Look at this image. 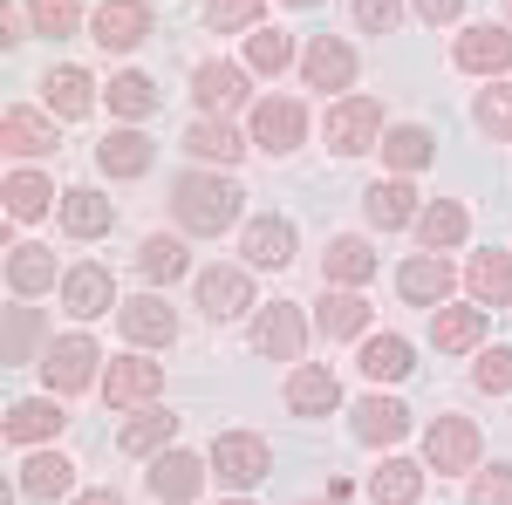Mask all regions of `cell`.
Returning <instances> with one entry per match:
<instances>
[{"mask_svg": "<svg viewBox=\"0 0 512 505\" xmlns=\"http://www.w3.org/2000/svg\"><path fill=\"white\" fill-rule=\"evenodd\" d=\"M171 212H178V226L185 233H226L239 219V185L233 178H212V171H185L178 185H171Z\"/></svg>", "mask_w": 512, "mask_h": 505, "instance_id": "cell-1", "label": "cell"}, {"mask_svg": "<svg viewBox=\"0 0 512 505\" xmlns=\"http://www.w3.org/2000/svg\"><path fill=\"white\" fill-rule=\"evenodd\" d=\"M246 342H253V355H267V362H301V349H308V314L294 308V301H267V308L253 314Z\"/></svg>", "mask_w": 512, "mask_h": 505, "instance_id": "cell-2", "label": "cell"}, {"mask_svg": "<svg viewBox=\"0 0 512 505\" xmlns=\"http://www.w3.org/2000/svg\"><path fill=\"white\" fill-rule=\"evenodd\" d=\"M246 137H253L260 151H274V157L301 151V144H308V110H301L294 96H260L253 117H246Z\"/></svg>", "mask_w": 512, "mask_h": 505, "instance_id": "cell-3", "label": "cell"}, {"mask_svg": "<svg viewBox=\"0 0 512 505\" xmlns=\"http://www.w3.org/2000/svg\"><path fill=\"white\" fill-rule=\"evenodd\" d=\"M328 144L342 157H362V151H383V103L376 96H342L335 110H328Z\"/></svg>", "mask_w": 512, "mask_h": 505, "instance_id": "cell-4", "label": "cell"}, {"mask_svg": "<svg viewBox=\"0 0 512 505\" xmlns=\"http://www.w3.org/2000/svg\"><path fill=\"white\" fill-rule=\"evenodd\" d=\"M267 465H274V451H267L253 430H226V437L212 444V478H219V485H233V492L260 485V478H267Z\"/></svg>", "mask_w": 512, "mask_h": 505, "instance_id": "cell-5", "label": "cell"}, {"mask_svg": "<svg viewBox=\"0 0 512 505\" xmlns=\"http://www.w3.org/2000/svg\"><path fill=\"white\" fill-rule=\"evenodd\" d=\"M158 389H164V369L137 349V355H117V362H110L103 403H110V410H144V403H158Z\"/></svg>", "mask_w": 512, "mask_h": 505, "instance_id": "cell-6", "label": "cell"}, {"mask_svg": "<svg viewBox=\"0 0 512 505\" xmlns=\"http://www.w3.org/2000/svg\"><path fill=\"white\" fill-rule=\"evenodd\" d=\"M424 465L431 471H478V424L472 417H437L424 430Z\"/></svg>", "mask_w": 512, "mask_h": 505, "instance_id": "cell-7", "label": "cell"}, {"mask_svg": "<svg viewBox=\"0 0 512 505\" xmlns=\"http://www.w3.org/2000/svg\"><path fill=\"white\" fill-rule=\"evenodd\" d=\"M192 96H198V117H233V110H246V69L239 62H198Z\"/></svg>", "mask_w": 512, "mask_h": 505, "instance_id": "cell-8", "label": "cell"}, {"mask_svg": "<svg viewBox=\"0 0 512 505\" xmlns=\"http://www.w3.org/2000/svg\"><path fill=\"white\" fill-rule=\"evenodd\" d=\"M62 308L76 314V321H96V314L123 308V301H117V280H110V267H96V260L69 267V273H62Z\"/></svg>", "mask_w": 512, "mask_h": 505, "instance_id": "cell-9", "label": "cell"}, {"mask_svg": "<svg viewBox=\"0 0 512 505\" xmlns=\"http://www.w3.org/2000/svg\"><path fill=\"white\" fill-rule=\"evenodd\" d=\"M355 76H362V62H355L349 41H335V35L308 41V55H301V82L308 89H355Z\"/></svg>", "mask_w": 512, "mask_h": 505, "instance_id": "cell-10", "label": "cell"}, {"mask_svg": "<svg viewBox=\"0 0 512 505\" xmlns=\"http://www.w3.org/2000/svg\"><path fill=\"white\" fill-rule=\"evenodd\" d=\"M117 321H123V335H130V349H164L171 335H178V314H171V301L164 294H137V301H123L117 308Z\"/></svg>", "mask_w": 512, "mask_h": 505, "instance_id": "cell-11", "label": "cell"}, {"mask_svg": "<svg viewBox=\"0 0 512 505\" xmlns=\"http://www.w3.org/2000/svg\"><path fill=\"white\" fill-rule=\"evenodd\" d=\"M192 294H198V308L212 314V321H233V314L253 308V280L239 267H205L192 273Z\"/></svg>", "mask_w": 512, "mask_h": 505, "instance_id": "cell-12", "label": "cell"}, {"mask_svg": "<svg viewBox=\"0 0 512 505\" xmlns=\"http://www.w3.org/2000/svg\"><path fill=\"white\" fill-rule=\"evenodd\" d=\"M96 362H103V355H96V342H89V335H62V342H48L41 376H48V389H62V396H69V389H89V383H96Z\"/></svg>", "mask_w": 512, "mask_h": 505, "instance_id": "cell-13", "label": "cell"}, {"mask_svg": "<svg viewBox=\"0 0 512 505\" xmlns=\"http://www.w3.org/2000/svg\"><path fill=\"white\" fill-rule=\"evenodd\" d=\"M451 287H458V273H451V260H437V253H417V260H403V273H396V294L410 308H444Z\"/></svg>", "mask_w": 512, "mask_h": 505, "instance_id": "cell-14", "label": "cell"}, {"mask_svg": "<svg viewBox=\"0 0 512 505\" xmlns=\"http://www.w3.org/2000/svg\"><path fill=\"white\" fill-rule=\"evenodd\" d=\"M55 144H62L55 117H41V110H28V103H14V110L0 117V151L7 157H48Z\"/></svg>", "mask_w": 512, "mask_h": 505, "instance_id": "cell-15", "label": "cell"}, {"mask_svg": "<svg viewBox=\"0 0 512 505\" xmlns=\"http://www.w3.org/2000/svg\"><path fill=\"white\" fill-rule=\"evenodd\" d=\"M451 62L465 76H506L512 69V28H465L458 48H451Z\"/></svg>", "mask_w": 512, "mask_h": 505, "instance_id": "cell-16", "label": "cell"}, {"mask_svg": "<svg viewBox=\"0 0 512 505\" xmlns=\"http://www.w3.org/2000/svg\"><path fill=\"white\" fill-rule=\"evenodd\" d=\"M239 253H246V267H260V273L294 267V226L274 219V212H260V219L246 226V239H239Z\"/></svg>", "mask_w": 512, "mask_h": 505, "instance_id": "cell-17", "label": "cell"}, {"mask_svg": "<svg viewBox=\"0 0 512 505\" xmlns=\"http://www.w3.org/2000/svg\"><path fill=\"white\" fill-rule=\"evenodd\" d=\"M144 35H151V7H144V0H103V7H96V41H103L110 55L137 48Z\"/></svg>", "mask_w": 512, "mask_h": 505, "instance_id": "cell-18", "label": "cell"}, {"mask_svg": "<svg viewBox=\"0 0 512 505\" xmlns=\"http://www.w3.org/2000/svg\"><path fill=\"white\" fill-rule=\"evenodd\" d=\"M362 212H369L376 233L417 226V192H410V178H383V185H369V192H362Z\"/></svg>", "mask_w": 512, "mask_h": 505, "instance_id": "cell-19", "label": "cell"}, {"mask_svg": "<svg viewBox=\"0 0 512 505\" xmlns=\"http://www.w3.org/2000/svg\"><path fill=\"white\" fill-rule=\"evenodd\" d=\"M315 328L321 335H335V342H349L369 328V294L362 287H335V294H321L315 301Z\"/></svg>", "mask_w": 512, "mask_h": 505, "instance_id": "cell-20", "label": "cell"}, {"mask_svg": "<svg viewBox=\"0 0 512 505\" xmlns=\"http://www.w3.org/2000/svg\"><path fill=\"white\" fill-rule=\"evenodd\" d=\"M151 151H158V144L123 123V130H110V137L96 144V164H103L110 178H144V171H151Z\"/></svg>", "mask_w": 512, "mask_h": 505, "instance_id": "cell-21", "label": "cell"}, {"mask_svg": "<svg viewBox=\"0 0 512 505\" xmlns=\"http://www.w3.org/2000/svg\"><path fill=\"white\" fill-rule=\"evenodd\" d=\"M355 369H362L369 383H403V376L417 369V349H410L403 335H369L362 355H355Z\"/></svg>", "mask_w": 512, "mask_h": 505, "instance_id": "cell-22", "label": "cell"}, {"mask_svg": "<svg viewBox=\"0 0 512 505\" xmlns=\"http://www.w3.org/2000/svg\"><path fill=\"white\" fill-rule=\"evenodd\" d=\"M178 437V417L171 410H158V403H144L137 417H123V430H117V451H130V458H151V451H164Z\"/></svg>", "mask_w": 512, "mask_h": 505, "instance_id": "cell-23", "label": "cell"}, {"mask_svg": "<svg viewBox=\"0 0 512 505\" xmlns=\"http://www.w3.org/2000/svg\"><path fill=\"white\" fill-rule=\"evenodd\" d=\"M151 492L158 499H198L205 492V458H192V451H164L158 465H151Z\"/></svg>", "mask_w": 512, "mask_h": 505, "instance_id": "cell-24", "label": "cell"}, {"mask_svg": "<svg viewBox=\"0 0 512 505\" xmlns=\"http://www.w3.org/2000/svg\"><path fill=\"white\" fill-rule=\"evenodd\" d=\"M41 96H48V110H55V117H89V110H96V76L62 62V69H48Z\"/></svg>", "mask_w": 512, "mask_h": 505, "instance_id": "cell-25", "label": "cell"}, {"mask_svg": "<svg viewBox=\"0 0 512 505\" xmlns=\"http://www.w3.org/2000/svg\"><path fill=\"white\" fill-rule=\"evenodd\" d=\"M185 151H192L198 164H239V157H246V137H239L226 117H198L192 130H185Z\"/></svg>", "mask_w": 512, "mask_h": 505, "instance_id": "cell-26", "label": "cell"}, {"mask_svg": "<svg viewBox=\"0 0 512 505\" xmlns=\"http://www.w3.org/2000/svg\"><path fill=\"white\" fill-rule=\"evenodd\" d=\"M62 424H69L62 403H48V396H21V403L7 410V444H48Z\"/></svg>", "mask_w": 512, "mask_h": 505, "instance_id": "cell-27", "label": "cell"}, {"mask_svg": "<svg viewBox=\"0 0 512 505\" xmlns=\"http://www.w3.org/2000/svg\"><path fill=\"white\" fill-rule=\"evenodd\" d=\"M417 233H424V253H451V246H465L472 219H465V205H458V198H437V205L417 212Z\"/></svg>", "mask_w": 512, "mask_h": 505, "instance_id": "cell-28", "label": "cell"}, {"mask_svg": "<svg viewBox=\"0 0 512 505\" xmlns=\"http://www.w3.org/2000/svg\"><path fill=\"white\" fill-rule=\"evenodd\" d=\"M465 287L478 308H512V253H478L465 267Z\"/></svg>", "mask_w": 512, "mask_h": 505, "instance_id": "cell-29", "label": "cell"}, {"mask_svg": "<svg viewBox=\"0 0 512 505\" xmlns=\"http://www.w3.org/2000/svg\"><path fill=\"white\" fill-rule=\"evenodd\" d=\"M485 314L492 308H437V321H431V342L444 355H465V349H478V342H485Z\"/></svg>", "mask_w": 512, "mask_h": 505, "instance_id": "cell-30", "label": "cell"}, {"mask_svg": "<svg viewBox=\"0 0 512 505\" xmlns=\"http://www.w3.org/2000/svg\"><path fill=\"white\" fill-rule=\"evenodd\" d=\"M335 403H342V383H335L328 369H294V376H287V410H294V417H328Z\"/></svg>", "mask_w": 512, "mask_h": 505, "instance_id": "cell-31", "label": "cell"}, {"mask_svg": "<svg viewBox=\"0 0 512 505\" xmlns=\"http://www.w3.org/2000/svg\"><path fill=\"white\" fill-rule=\"evenodd\" d=\"M403 430H410V410H403L396 396H362V403H355V437H362V444H396Z\"/></svg>", "mask_w": 512, "mask_h": 505, "instance_id": "cell-32", "label": "cell"}, {"mask_svg": "<svg viewBox=\"0 0 512 505\" xmlns=\"http://www.w3.org/2000/svg\"><path fill=\"white\" fill-rule=\"evenodd\" d=\"M383 157H390L396 178H410V171H424L437 157V137L424 130V123H396V130H383Z\"/></svg>", "mask_w": 512, "mask_h": 505, "instance_id": "cell-33", "label": "cell"}, {"mask_svg": "<svg viewBox=\"0 0 512 505\" xmlns=\"http://www.w3.org/2000/svg\"><path fill=\"white\" fill-rule=\"evenodd\" d=\"M321 267H328V280L335 287H369V273H376V253H369V239H328V253H321Z\"/></svg>", "mask_w": 512, "mask_h": 505, "instance_id": "cell-34", "label": "cell"}, {"mask_svg": "<svg viewBox=\"0 0 512 505\" xmlns=\"http://www.w3.org/2000/svg\"><path fill=\"white\" fill-rule=\"evenodd\" d=\"M62 226L76 239H103L110 226H117V212H110V198L89 192V185H76V192H62Z\"/></svg>", "mask_w": 512, "mask_h": 505, "instance_id": "cell-35", "label": "cell"}, {"mask_svg": "<svg viewBox=\"0 0 512 505\" xmlns=\"http://www.w3.org/2000/svg\"><path fill=\"white\" fill-rule=\"evenodd\" d=\"M369 499H376V505H417V499H424V465H410V458L376 465V471H369Z\"/></svg>", "mask_w": 512, "mask_h": 505, "instance_id": "cell-36", "label": "cell"}, {"mask_svg": "<svg viewBox=\"0 0 512 505\" xmlns=\"http://www.w3.org/2000/svg\"><path fill=\"white\" fill-rule=\"evenodd\" d=\"M14 485H21L28 499L48 505V499H62V492L76 485V465H69V458H55V451H35V458L21 465V478H14Z\"/></svg>", "mask_w": 512, "mask_h": 505, "instance_id": "cell-37", "label": "cell"}, {"mask_svg": "<svg viewBox=\"0 0 512 505\" xmlns=\"http://www.w3.org/2000/svg\"><path fill=\"white\" fill-rule=\"evenodd\" d=\"M103 103H110V110H117L123 123H144L151 110H158V82H151V76H137V69H123V76L110 82V89H103Z\"/></svg>", "mask_w": 512, "mask_h": 505, "instance_id": "cell-38", "label": "cell"}, {"mask_svg": "<svg viewBox=\"0 0 512 505\" xmlns=\"http://www.w3.org/2000/svg\"><path fill=\"white\" fill-rule=\"evenodd\" d=\"M7 287H14V294H48V287H55V253H41V246H7Z\"/></svg>", "mask_w": 512, "mask_h": 505, "instance_id": "cell-39", "label": "cell"}, {"mask_svg": "<svg viewBox=\"0 0 512 505\" xmlns=\"http://www.w3.org/2000/svg\"><path fill=\"white\" fill-rule=\"evenodd\" d=\"M55 198L62 192H55L41 171H7V219H41Z\"/></svg>", "mask_w": 512, "mask_h": 505, "instance_id": "cell-40", "label": "cell"}, {"mask_svg": "<svg viewBox=\"0 0 512 505\" xmlns=\"http://www.w3.org/2000/svg\"><path fill=\"white\" fill-rule=\"evenodd\" d=\"M137 273H144L151 287H164V280H178V273H185V239L151 233L144 246H137Z\"/></svg>", "mask_w": 512, "mask_h": 505, "instance_id": "cell-41", "label": "cell"}, {"mask_svg": "<svg viewBox=\"0 0 512 505\" xmlns=\"http://www.w3.org/2000/svg\"><path fill=\"white\" fill-rule=\"evenodd\" d=\"M35 349H48V328H41V308H7V369L35 362Z\"/></svg>", "mask_w": 512, "mask_h": 505, "instance_id": "cell-42", "label": "cell"}, {"mask_svg": "<svg viewBox=\"0 0 512 505\" xmlns=\"http://www.w3.org/2000/svg\"><path fill=\"white\" fill-rule=\"evenodd\" d=\"M472 123L485 130V137H499V144H512V82H492V89H478Z\"/></svg>", "mask_w": 512, "mask_h": 505, "instance_id": "cell-43", "label": "cell"}, {"mask_svg": "<svg viewBox=\"0 0 512 505\" xmlns=\"http://www.w3.org/2000/svg\"><path fill=\"white\" fill-rule=\"evenodd\" d=\"M28 28L48 35V41L76 35V28H82V0H28Z\"/></svg>", "mask_w": 512, "mask_h": 505, "instance_id": "cell-44", "label": "cell"}, {"mask_svg": "<svg viewBox=\"0 0 512 505\" xmlns=\"http://www.w3.org/2000/svg\"><path fill=\"white\" fill-rule=\"evenodd\" d=\"M294 62V41L280 35V28H253L246 35V69H260V76H280Z\"/></svg>", "mask_w": 512, "mask_h": 505, "instance_id": "cell-45", "label": "cell"}, {"mask_svg": "<svg viewBox=\"0 0 512 505\" xmlns=\"http://www.w3.org/2000/svg\"><path fill=\"white\" fill-rule=\"evenodd\" d=\"M253 21H260V0H205V28H219V35H239Z\"/></svg>", "mask_w": 512, "mask_h": 505, "instance_id": "cell-46", "label": "cell"}, {"mask_svg": "<svg viewBox=\"0 0 512 505\" xmlns=\"http://www.w3.org/2000/svg\"><path fill=\"white\" fill-rule=\"evenodd\" d=\"M465 499L472 505H512V465H485L472 485H465Z\"/></svg>", "mask_w": 512, "mask_h": 505, "instance_id": "cell-47", "label": "cell"}, {"mask_svg": "<svg viewBox=\"0 0 512 505\" xmlns=\"http://www.w3.org/2000/svg\"><path fill=\"white\" fill-rule=\"evenodd\" d=\"M472 383L485 389V396H506V389H512V349H485V355H478V369H472Z\"/></svg>", "mask_w": 512, "mask_h": 505, "instance_id": "cell-48", "label": "cell"}, {"mask_svg": "<svg viewBox=\"0 0 512 505\" xmlns=\"http://www.w3.org/2000/svg\"><path fill=\"white\" fill-rule=\"evenodd\" d=\"M355 21H362V35H396L403 0H355Z\"/></svg>", "mask_w": 512, "mask_h": 505, "instance_id": "cell-49", "label": "cell"}, {"mask_svg": "<svg viewBox=\"0 0 512 505\" xmlns=\"http://www.w3.org/2000/svg\"><path fill=\"white\" fill-rule=\"evenodd\" d=\"M410 14H424L431 28H444V21H458V14H465V0H410Z\"/></svg>", "mask_w": 512, "mask_h": 505, "instance_id": "cell-50", "label": "cell"}, {"mask_svg": "<svg viewBox=\"0 0 512 505\" xmlns=\"http://www.w3.org/2000/svg\"><path fill=\"white\" fill-rule=\"evenodd\" d=\"M76 505H123V499H117V492H82Z\"/></svg>", "mask_w": 512, "mask_h": 505, "instance_id": "cell-51", "label": "cell"}, {"mask_svg": "<svg viewBox=\"0 0 512 505\" xmlns=\"http://www.w3.org/2000/svg\"><path fill=\"white\" fill-rule=\"evenodd\" d=\"M287 7H321V0H287Z\"/></svg>", "mask_w": 512, "mask_h": 505, "instance_id": "cell-52", "label": "cell"}, {"mask_svg": "<svg viewBox=\"0 0 512 505\" xmlns=\"http://www.w3.org/2000/svg\"><path fill=\"white\" fill-rule=\"evenodd\" d=\"M328 505H349V499H328Z\"/></svg>", "mask_w": 512, "mask_h": 505, "instance_id": "cell-53", "label": "cell"}, {"mask_svg": "<svg viewBox=\"0 0 512 505\" xmlns=\"http://www.w3.org/2000/svg\"><path fill=\"white\" fill-rule=\"evenodd\" d=\"M226 505H246V499H226Z\"/></svg>", "mask_w": 512, "mask_h": 505, "instance_id": "cell-54", "label": "cell"}, {"mask_svg": "<svg viewBox=\"0 0 512 505\" xmlns=\"http://www.w3.org/2000/svg\"><path fill=\"white\" fill-rule=\"evenodd\" d=\"M506 14H512V0H506Z\"/></svg>", "mask_w": 512, "mask_h": 505, "instance_id": "cell-55", "label": "cell"}]
</instances>
